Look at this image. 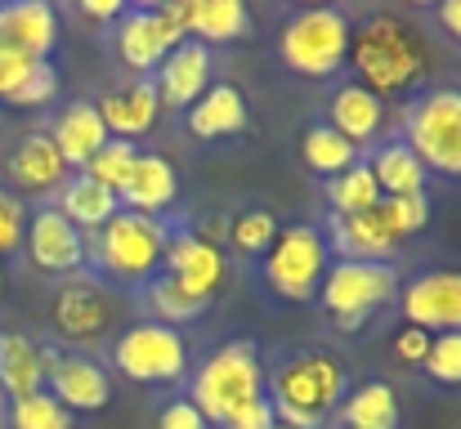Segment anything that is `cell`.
Wrapping results in <instances>:
<instances>
[{
    "label": "cell",
    "instance_id": "cell-1",
    "mask_svg": "<svg viewBox=\"0 0 461 429\" xmlns=\"http://www.w3.org/2000/svg\"><path fill=\"white\" fill-rule=\"evenodd\" d=\"M354 81L376 99L417 94L435 67V49L403 13H367L349 31V63Z\"/></svg>",
    "mask_w": 461,
    "mask_h": 429
},
{
    "label": "cell",
    "instance_id": "cell-2",
    "mask_svg": "<svg viewBox=\"0 0 461 429\" xmlns=\"http://www.w3.org/2000/svg\"><path fill=\"white\" fill-rule=\"evenodd\" d=\"M345 394L349 371L322 349H292L278 358L274 371H265V398L274 403L278 425L287 429H322L327 416L345 403Z\"/></svg>",
    "mask_w": 461,
    "mask_h": 429
},
{
    "label": "cell",
    "instance_id": "cell-3",
    "mask_svg": "<svg viewBox=\"0 0 461 429\" xmlns=\"http://www.w3.org/2000/svg\"><path fill=\"white\" fill-rule=\"evenodd\" d=\"M170 224L153 215H135V210H117L99 233L86 237V264H95V278L108 286H144L166 269V251H170Z\"/></svg>",
    "mask_w": 461,
    "mask_h": 429
},
{
    "label": "cell",
    "instance_id": "cell-4",
    "mask_svg": "<svg viewBox=\"0 0 461 429\" xmlns=\"http://www.w3.org/2000/svg\"><path fill=\"white\" fill-rule=\"evenodd\" d=\"M251 398H265V362L251 340H224L188 380V403L206 416V425H220Z\"/></svg>",
    "mask_w": 461,
    "mask_h": 429
},
{
    "label": "cell",
    "instance_id": "cell-5",
    "mask_svg": "<svg viewBox=\"0 0 461 429\" xmlns=\"http://www.w3.org/2000/svg\"><path fill=\"white\" fill-rule=\"evenodd\" d=\"M349 31H354V22L345 9H331V4L296 9L278 36L283 63L305 81H327V76L345 72V63H349Z\"/></svg>",
    "mask_w": 461,
    "mask_h": 429
},
{
    "label": "cell",
    "instance_id": "cell-6",
    "mask_svg": "<svg viewBox=\"0 0 461 429\" xmlns=\"http://www.w3.org/2000/svg\"><path fill=\"white\" fill-rule=\"evenodd\" d=\"M403 143L417 152L426 174L461 179V90L457 85H435L421 90L403 108Z\"/></svg>",
    "mask_w": 461,
    "mask_h": 429
},
{
    "label": "cell",
    "instance_id": "cell-7",
    "mask_svg": "<svg viewBox=\"0 0 461 429\" xmlns=\"http://www.w3.org/2000/svg\"><path fill=\"white\" fill-rule=\"evenodd\" d=\"M126 317V295L117 286H108L95 273H77L54 290L50 299V326L63 344L90 349L99 340H108Z\"/></svg>",
    "mask_w": 461,
    "mask_h": 429
},
{
    "label": "cell",
    "instance_id": "cell-8",
    "mask_svg": "<svg viewBox=\"0 0 461 429\" xmlns=\"http://www.w3.org/2000/svg\"><path fill=\"white\" fill-rule=\"evenodd\" d=\"M399 269L394 264H354V260H331L327 278L318 286V304L327 308V317L336 322V331L354 335L367 326V317L376 308H385L390 299H399Z\"/></svg>",
    "mask_w": 461,
    "mask_h": 429
},
{
    "label": "cell",
    "instance_id": "cell-9",
    "mask_svg": "<svg viewBox=\"0 0 461 429\" xmlns=\"http://www.w3.org/2000/svg\"><path fill=\"white\" fill-rule=\"evenodd\" d=\"M327 269H331V251H327V237L318 224H283V233L274 237V246L260 260L269 290L278 299H292V304L318 299Z\"/></svg>",
    "mask_w": 461,
    "mask_h": 429
},
{
    "label": "cell",
    "instance_id": "cell-10",
    "mask_svg": "<svg viewBox=\"0 0 461 429\" xmlns=\"http://www.w3.org/2000/svg\"><path fill=\"white\" fill-rule=\"evenodd\" d=\"M113 367L135 385H175L188 376V340L179 326L131 322L113 340Z\"/></svg>",
    "mask_w": 461,
    "mask_h": 429
},
{
    "label": "cell",
    "instance_id": "cell-11",
    "mask_svg": "<svg viewBox=\"0 0 461 429\" xmlns=\"http://www.w3.org/2000/svg\"><path fill=\"white\" fill-rule=\"evenodd\" d=\"M188 40L184 36V0H166V4H140V9H126L117 18V31H113V45H117V58L126 72L135 76H153L161 67V58Z\"/></svg>",
    "mask_w": 461,
    "mask_h": 429
},
{
    "label": "cell",
    "instance_id": "cell-12",
    "mask_svg": "<svg viewBox=\"0 0 461 429\" xmlns=\"http://www.w3.org/2000/svg\"><path fill=\"white\" fill-rule=\"evenodd\" d=\"M45 367V394H54L72 416L77 412H104L113 403V376L90 353H68L59 344H41Z\"/></svg>",
    "mask_w": 461,
    "mask_h": 429
},
{
    "label": "cell",
    "instance_id": "cell-13",
    "mask_svg": "<svg viewBox=\"0 0 461 429\" xmlns=\"http://www.w3.org/2000/svg\"><path fill=\"white\" fill-rule=\"evenodd\" d=\"M23 251H27L32 269L50 273V278H77L86 269V233L72 219H63L54 206H41L27 215Z\"/></svg>",
    "mask_w": 461,
    "mask_h": 429
},
{
    "label": "cell",
    "instance_id": "cell-14",
    "mask_svg": "<svg viewBox=\"0 0 461 429\" xmlns=\"http://www.w3.org/2000/svg\"><path fill=\"white\" fill-rule=\"evenodd\" d=\"M399 308H403V322L426 335L461 331V269L417 273L408 286H399Z\"/></svg>",
    "mask_w": 461,
    "mask_h": 429
},
{
    "label": "cell",
    "instance_id": "cell-15",
    "mask_svg": "<svg viewBox=\"0 0 461 429\" xmlns=\"http://www.w3.org/2000/svg\"><path fill=\"white\" fill-rule=\"evenodd\" d=\"M161 273L179 286L184 295H193L197 304L211 308V299L224 290L229 260H224L220 246H206L202 237H193L188 228H179V233H170V251H166V269Z\"/></svg>",
    "mask_w": 461,
    "mask_h": 429
},
{
    "label": "cell",
    "instance_id": "cell-16",
    "mask_svg": "<svg viewBox=\"0 0 461 429\" xmlns=\"http://www.w3.org/2000/svg\"><path fill=\"white\" fill-rule=\"evenodd\" d=\"M322 237H327V251L336 260H354V264H394V255L403 246L390 233V224L381 215V201L363 215H331Z\"/></svg>",
    "mask_w": 461,
    "mask_h": 429
},
{
    "label": "cell",
    "instance_id": "cell-17",
    "mask_svg": "<svg viewBox=\"0 0 461 429\" xmlns=\"http://www.w3.org/2000/svg\"><path fill=\"white\" fill-rule=\"evenodd\" d=\"M149 81H153L161 108H184L188 112L211 90V49L197 45V40H179Z\"/></svg>",
    "mask_w": 461,
    "mask_h": 429
},
{
    "label": "cell",
    "instance_id": "cell-18",
    "mask_svg": "<svg viewBox=\"0 0 461 429\" xmlns=\"http://www.w3.org/2000/svg\"><path fill=\"white\" fill-rule=\"evenodd\" d=\"M5 179H9V192L18 201L23 197H50L68 183V165H63L59 147L50 143V135H27L5 156Z\"/></svg>",
    "mask_w": 461,
    "mask_h": 429
},
{
    "label": "cell",
    "instance_id": "cell-19",
    "mask_svg": "<svg viewBox=\"0 0 461 429\" xmlns=\"http://www.w3.org/2000/svg\"><path fill=\"white\" fill-rule=\"evenodd\" d=\"M59 45V13L45 0H9L0 4V49L27 54L36 63H50Z\"/></svg>",
    "mask_w": 461,
    "mask_h": 429
},
{
    "label": "cell",
    "instance_id": "cell-20",
    "mask_svg": "<svg viewBox=\"0 0 461 429\" xmlns=\"http://www.w3.org/2000/svg\"><path fill=\"white\" fill-rule=\"evenodd\" d=\"M95 108H99V117L108 126V139H131V143L140 135H149L157 126V117H161V99H157L149 76H131L126 85L108 90Z\"/></svg>",
    "mask_w": 461,
    "mask_h": 429
},
{
    "label": "cell",
    "instance_id": "cell-21",
    "mask_svg": "<svg viewBox=\"0 0 461 429\" xmlns=\"http://www.w3.org/2000/svg\"><path fill=\"white\" fill-rule=\"evenodd\" d=\"M50 143L59 147V156H63L68 170H72V165L81 170V165L108 143V126H104V117H99V108H95L90 99H72V103H63V108L54 112Z\"/></svg>",
    "mask_w": 461,
    "mask_h": 429
},
{
    "label": "cell",
    "instance_id": "cell-22",
    "mask_svg": "<svg viewBox=\"0 0 461 429\" xmlns=\"http://www.w3.org/2000/svg\"><path fill=\"white\" fill-rule=\"evenodd\" d=\"M256 18L242 0H184V36L197 45H233L251 40Z\"/></svg>",
    "mask_w": 461,
    "mask_h": 429
},
{
    "label": "cell",
    "instance_id": "cell-23",
    "mask_svg": "<svg viewBox=\"0 0 461 429\" xmlns=\"http://www.w3.org/2000/svg\"><path fill=\"white\" fill-rule=\"evenodd\" d=\"M327 126H331L340 139H349L358 152H363V143L381 139V126H385V99H376V94L363 90L358 81H345V85H336L331 99H327Z\"/></svg>",
    "mask_w": 461,
    "mask_h": 429
},
{
    "label": "cell",
    "instance_id": "cell-24",
    "mask_svg": "<svg viewBox=\"0 0 461 429\" xmlns=\"http://www.w3.org/2000/svg\"><path fill=\"white\" fill-rule=\"evenodd\" d=\"M117 197H122V210L161 219L179 201V174H175V165L166 156L140 152V161H135V170H131V179H126V188Z\"/></svg>",
    "mask_w": 461,
    "mask_h": 429
},
{
    "label": "cell",
    "instance_id": "cell-25",
    "mask_svg": "<svg viewBox=\"0 0 461 429\" xmlns=\"http://www.w3.org/2000/svg\"><path fill=\"white\" fill-rule=\"evenodd\" d=\"M184 126L188 135L202 143L211 139H233L251 126V112H247V99L238 85H211L188 112H184Z\"/></svg>",
    "mask_w": 461,
    "mask_h": 429
},
{
    "label": "cell",
    "instance_id": "cell-26",
    "mask_svg": "<svg viewBox=\"0 0 461 429\" xmlns=\"http://www.w3.org/2000/svg\"><path fill=\"white\" fill-rule=\"evenodd\" d=\"M45 389V367H41V344L23 331H0V394L9 403L41 394Z\"/></svg>",
    "mask_w": 461,
    "mask_h": 429
},
{
    "label": "cell",
    "instance_id": "cell-27",
    "mask_svg": "<svg viewBox=\"0 0 461 429\" xmlns=\"http://www.w3.org/2000/svg\"><path fill=\"white\" fill-rule=\"evenodd\" d=\"M63 219H72L86 237L90 233H99L117 210H122V197L117 192H108L104 183H95V179H86V174H77V179H68L63 188H59V206H54Z\"/></svg>",
    "mask_w": 461,
    "mask_h": 429
},
{
    "label": "cell",
    "instance_id": "cell-28",
    "mask_svg": "<svg viewBox=\"0 0 461 429\" xmlns=\"http://www.w3.org/2000/svg\"><path fill=\"white\" fill-rule=\"evenodd\" d=\"M381 197H412V192H426V165L417 161V152L408 147L403 139L381 143L367 161Z\"/></svg>",
    "mask_w": 461,
    "mask_h": 429
},
{
    "label": "cell",
    "instance_id": "cell-29",
    "mask_svg": "<svg viewBox=\"0 0 461 429\" xmlns=\"http://www.w3.org/2000/svg\"><path fill=\"white\" fill-rule=\"evenodd\" d=\"M340 425L345 429H394L399 425V394L385 380H367L349 389L340 403Z\"/></svg>",
    "mask_w": 461,
    "mask_h": 429
},
{
    "label": "cell",
    "instance_id": "cell-30",
    "mask_svg": "<svg viewBox=\"0 0 461 429\" xmlns=\"http://www.w3.org/2000/svg\"><path fill=\"white\" fill-rule=\"evenodd\" d=\"M301 161H305L313 174L336 179V174H345L349 165H358L363 152H358L349 139H340V135L322 121V126H309L305 135H301Z\"/></svg>",
    "mask_w": 461,
    "mask_h": 429
},
{
    "label": "cell",
    "instance_id": "cell-31",
    "mask_svg": "<svg viewBox=\"0 0 461 429\" xmlns=\"http://www.w3.org/2000/svg\"><path fill=\"white\" fill-rule=\"evenodd\" d=\"M283 233L278 215L274 210H242L229 219V233H224V251L242 255V260H265V251L274 246V237Z\"/></svg>",
    "mask_w": 461,
    "mask_h": 429
},
{
    "label": "cell",
    "instance_id": "cell-32",
    "mask_svg": "<svg viewBox=\"0 0 461 429\" xmlns=\"http://www.w3.org/2000/svg\"><path fill=\"white\" fill-rule=\"evenodd\" d=\"M376 201H381V188H376L367 161L349 165V170L336 174V179H327V206H331V215H363V210H372Z\"/></svg>",
    "mask_w": 461,
    "mask_h": 429
},
{
    "label": "cell",
    "instance_id": "cell-33",
    "mask_svg": "<svg viewBox=\"0 0 461 429\" xmlns=\"http://www.w3.org/2000/svg\"><path fill=\"white\" fill-rule=\"evenodd\" d=\"M144 308H149V322H161V326H175V322H193L206 313V304H197L193 295H184L179 286L170 282L166 273H157L153 282L144 286Z\"/></svg>",
    "mask_w": 461,
    "mask_h": 429
},
{
    "label": "cell",
    "instance_id": "cell-34",
    "mask_svg": "<svg viewBox=\"0 0 461 429\" xmlns=\"http://www.w3.org/2000/svg\"><path fill=\"white\" fill-rule=\"evenodd\" d=\"M135 161H140V147L131 139H108L86 165H81V174L86 179H95V183H104L108 192H122L126 188V179H131V170H135Z\"/></svg>",
    "mask_w": 461,
    "mask_h": 429
},
{
    "label": "cell",
    "instance_id": "cell-35",
    "mask_svg": "<svg viewBox=\"0 0 461 429\" xmlns=\"http://www.w3.org/2000/svg\"><path fill=\"white\" fill-rule=\"evenodd\" d=\"M9 429H72V412L54 394H27L9 403Z\"/></svg>",
    "mask_w": 461,
    "mask_h": 429
},
{
    "label": "cell",
    "instance_id": "cell-36",
    "mask_svg": "<svg viewBox=\"0 0 461 429\" xmlns=\"http://www.w3.org/2000/svg\"><path fill=\"white\" fill-rule=\"evenodd\" d=\"M381 215L390 224V233L399 242L417 237L430 228V197L426 192H412V197H381Z\"/></svg>",
    "mask_w": 461,
    "mask_h": 429
},
{
    "label": "cell",
    "instance_id": "cell-37",
    "mask_svg": "<svg viewBox=\"0 0 461 429\" xmlns=\"http://www.w3.org/2000/svg\"><path fill=\"white\" fill-rule=\"evenodd\" d=\"M421 371L439 385H461V331H444V335L430 340V353H426Z\"/></svg>",
    "mask_w": 461,
    "mask_h": 429
},
{
    "label": "cell",
    "instance_id": "cell-38",
    "mask_svg": "<svg viewBox=\"0 0 461 429\" xmlns=\"http://www.w3.org/2000/svg\"><path fill=\"white\" fill-rule=\"evenodd\" d=\"M27 215H32V210H27L9 188H0V260H5V255H14V251H23Z\"/></svg>",
    "mask_w": 461,
    "mask_h": 429
},
{
    "label": "cell",
    "instance_id": "cell-39",
    "mask_svg": "<svg viewBox=\"0 0 461 429\" xmlns=\"http://www.w3.org/2000/svg\"><path fill=\"white\" fill-rule=\"evenodd\" d=\"M54 94H59V76H54L50 63H41V67H36V72L9 94V108H45Z\"/></svg>",
    "mask_w": 461,
    "mask_h": 429
},
{
    "label": "cell",
    "instance_id": "cell-40",
    "mask_svg": "<svg viewBox=\"0 0 461 429\" xmlns=\"http://www.w3.org/2000/svg\"><path fill=\"white\" fill-rule=\"evenodd\" d=\"M278 425V416H274V403L269 398H251V403H242L238 412H229L220 429H274Z\"/></svg>",
    "mask_w": 461,
    "mask_h": 429
},
{
    "label": "cell",
    "instance_id": "cell-41",
    "mask_svg": "<svg viewBox=\"0 0 461 429\" xmlns=\"http://www.w3.org/2000/svg\"><path fill=\"white\" fill-rule=\"evenodd\" d=\"M41 63L36 58H27V54H14V49H0V99L9 103V94L36 72Z\"/></svg>",
    "mask_w": 461,
    "mask_h": 429
},
{
    "label": "cell",
    "instance_id": "cell-42",
    "mask_svg": "<svg viewBox=\"0 0 461 429\" xmlns=\"http://www.w3.org/2000/svg\"><path fill=\"white\" fill-rule=\"evenodd\" d=\"M157 429H211L206 416L188 403V398H170L161 412H157Z\"/></svg>",
    "mask_w": 461,
    "mask_h": 429
},
{
    "label": "cell",
    "instance_id": "cell-43",
    "mask_svg": "<svg viewBox=\"0 0 461 429\" xmlns=\"http://www.w3.org/2000/svg\"><path fill=\"white\" fill-rule=\"evenodd\" d=\"M430 340H435V335H426V331H417V326H403V331L394 335V358L408 362V367H421L426 353H430Z\"/></svg>",
    "mask_w": 461,
    "mask_h": 429
},
{
    "label": "cell",
    "instance_id": "cell-44",
    "mask_svg": "<svg viewBox=\"0 0 461 429\" xmlns=\"http://www.w3.org/2000/svg\"><path fill=\"white\" fill-rule=\"evenodd\" d=\"M435 27H439L453 45H461V0H439V4H435Z\"/></svg>",
    "mask_w": 461,
    "mask_h": 429
},
{
    "label": "cell",
    "instance_id": "cell-45",
    "mask_svg": "<svg viewBox=\"0 0 461 429\" xmlns=\"http://www.w3.org/2000/svg\"><path fill=\"white\" fill-rule=\"evenodd\" d=\"M81 13H86L90 22H117V18L126 13V4H122V0H81Z\"/></svg>",
    "mask_w": 461,
    "mask_h": 429
},
{
    "label": "cell",
    "instance_id": "cell-46",
    "mask_svg": "<svg viewBox=\"0 0 461 429\" xmlns=\"http://www.w3.org/2000/svg\"><path fill=\"white\" fill-rule=\"evenodd\" d=\"M0 290H5V269H0Z\"/></svg>",
    "mask_w": 461,
    "mask_h": 429
},
{
    "label": "cell",
    "instance_id": "cell-47",
    "mask_svg": "<svg viewBox=\"0 0 461 429\" xmlns=\"http://www.w3.org/2000/svg\"><path fill=\"white\" fill-rule=\"evenodd\" d=\"M274 429H287V425H274Z\"/></svg>",
    "mask_w": 461,
    "mask_h": 429
}]
</instances>
